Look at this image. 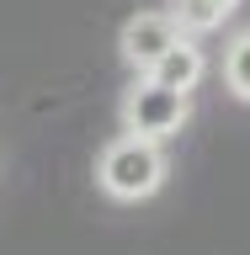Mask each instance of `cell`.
<instances>
[{
	"mask_svg": "<svg viewBox=\"0 0 250 255\" xmlns=\"http://www.w3.org/2000/svg\"><path fill=\"white\" fill-rule=\"evenodd\" d=\"M96 181L107 197L117 202H144V197H155L165 186V154H160L155 138H144V133H123L117 143H107V154L96 165Z\"/></svg>",
	"mask_w": 250,
	"mask_h": 255,
	"instance_id": "obj_1",
	"label": "cell"
},
{
	"mask_svg": "<svg viewBox=\"0 0 250 255\" xmlns=\"http://www.w3.org/2000/svg\"><path fill=\"white\" fill-rule=\"evenodd\" d=\"M192 117V96L187 91H171V85H160V80H133V91L123 96V123L128 133H144V138H171L181 133Z\"/></svg>",
	"mask_w": 250,
	"mask_h": 255,
	"instance_id": "obj_2",
	"label": "cell"
},
{
	"mask_svg": "<svg viewBox=\"0 0 250 255\" xmlns=\"http://www.w3.org/2000/svg\"><path fill=\"white\" fill-rule=\"evenodd\" d=\"M176 37H181V27H176L171 11H139V16H128V27H123V59H128V69L144 75Z\"/></svg>",
	"mask_w": 250,
	"mask_h": 255,
	"instance_id": "obj_3",
	"label": "cell"
},
{
	"mask_svg": "<svg viewBox=\"0 0 250 255\" xmlns=\"http://www.w3.org/2000/svg\"><path fill=\"white\" fill-rule=\"evenodd\" d=\"M203 69H208L203 48H197L187 32H181V37H176V43L165 48V53H160V59L144 69V75L160 80V85H171V91H187V96H192V91H197V80H203Z\"/></svg>",
	"mask_w": 250,
	"mask_h": 255,
	"instance_id": "obj_4",
	"label": "cell"
},
{
	"mask_svg": "<svg viewBox=\"0 0 250 255\" xmlns=\"http://www.w3.org/2000/svg\"><path fill=\"white\" fill-rule=\"evenodd\" d=\"M235 5L240 0H176L171 16H176L181 32H213V27H224V16L235 11Z\"/></svg>",
	"mask_w": 250,
	"mask_h": 255,
	"instance_id": "obj_5",
	"label": "cell"
},
{
	"mask_svg": "<svg viewBox=\"0 0 250 255\" xmlns=\"http://www.w3.org/2000/svg\"><path fill=\"white\" fill-rule=\"evenodd\" d=\"M224 85L240 101H250V32H240L235 43H229V53H224Z\"/></svg>",
	"mask_w": 250,
	"mask_h": 255,
	"instance_id": "obj_6",
	"label": "cell"
}]
</instances>
